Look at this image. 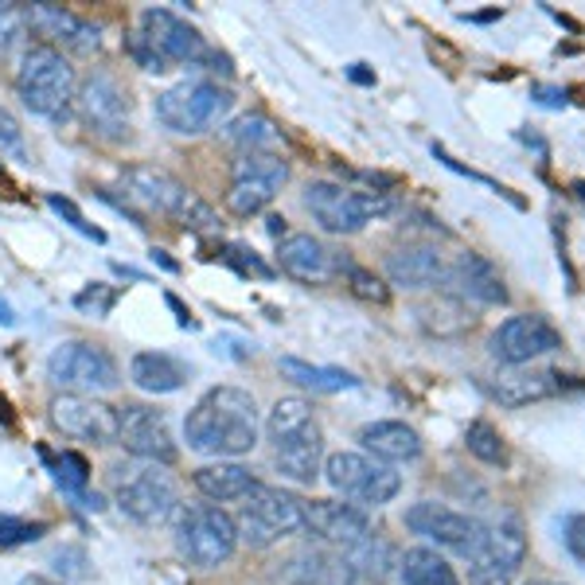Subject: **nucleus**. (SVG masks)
I'll return each mask as SVG.
<instances>
[{"label":"nucleus","instance_id":"f257e3e1","mask_svg":"<svg viewBox=\"0 0 585 585\" xmlns=\"http://www.w3.org/2000/svg\"><path fill=\"white\" fill-rule=\"evenodd\" d=\"M188 449L211 456H242L258 445V406L242 387H216L196 402L184 422Z\"/></svg>","mask_w":585,"mask_h":585},{"label":"nucleus","instance_id":"f03ea898","mask_svg":"<svg viewBox=\"0 0 585 585\" xmlns=\"http://www.w3.org/2000/svg\"><path fill=\"white\" fill-rule=\"evenodd\" d=\"M266 433L274 441V461L282 476L297 484H312L324 473V433L312 406L305 398H277L269 410Z\"/></svg>","mask_w":585,"mask_h":585},{"label":"nucleus","instance_id":"7ed1b4c3","mask_svg":"<svg viewBox=\"0 0 585 585\" xmlns=\"http://www.w3.org/2000/svg\"><path fill=\"white\" fill-rule=\"evenodd\" d=\"M16 90H20V102L32 113H40L47 121H67L70 106L78 98V78H75V67L63 59V52L35 44L20 59Z\"/></svg>","mask_w":585,"mask_h":585},{"label":"nucleus","instance_id":"20e7f679","mask_svg":"<svg viewBox=\"0 0 585 585\" xmlns=\"http://www.w3.org/2000/svg\"><path fill=\"white\" fill-rule=\"evenodd\" d=\"M207 52L203 35L180 20L176 12L168 9H145L141 12V24L137 32L130 35V55L137 67L145 70H173V67H196L199 55Z\"/></svg>","mask_w":585,"mask_h":585},{"label":"nucleus","instance_id":"39448f33","mask_svg":"<svg viewBox=\"0 0 585 585\" xmlns=\"http://www.w3.org/2000/svg\"><path fill=\"white\" fill-rule=\"evenodd\" d=\"M234 95L211 78H188V82H176L164 95H156V121L164 130L184 133V137H196V133L216 130L219 121L231 113Z\"/></svg>","mask_w":585,"mask_h":585},{"label":"nucleus","instance_id":"423d86ee","mask_svg":"<svg viewBox=\"0 0 585 585\" xmlns=\"http://www.w3.org/2000/svg\"><path fill=\"white\" fill-rule=\"evenodd\" d=\"M305 207L312 211L324 231L332 234H360L371 219H383L395 211V196L390 191H360L344 188V184L317 180L305 188Z\"/></svg>","mask_w":585,"mask_h":585},{"label":"nucleus","instance_id":"0eeeda50","mask_svg":"<svg viewBox=\"0 0 585 585\" xmlns=\"http://www.w3.org/2000/svg\"><path fill=\"white\" fill-rule=\"evenodd\" d=\"M118 211H130V219L137 227H148L145 216H164L184 223V216L191 211L196 196L184 188L180 180H173L161 168H125L121 173V199L106 196Z\"/></svg>","mask_w":585,"mask_h":585},{"label":"nucleus","instance_id":"6e6552de","mask_svg":"<svg viewBox=\"0 0 585 585\" xmlns=\"http://www.w3.org/2000/svg\"><path fill=\"white\" fill-rule=\"evenodd\" d=\"M234 527H239V539H246L250 547H269V542H282L289 534H301L305 499H297L292 492L262 484L258 492H250L242 499V511L234 519Z\"/></svg>","mask_w":585,"mask_h":585},{"label":"nucleus","instance_id":"1a4fd4ad","mask_svg":"<svg viewBox=\"0 0 585 585\" xmlns=\"http://www.w3.org/2000/svg\"><path fill=\"white\" fill-rule=\"evenodd\" d=\"M176 547L180 554L199 570L223 566L227 559L239 547V527L227 516L223 508H211V504H196V508L180 511V523H176Z\"/></svg>","mask_w":585,"mask_h":585},{"label":"nucleus","instance_id":"9d476101","mask_svg":"<svg viewBox=\"0 0 585 585\" xmlns=\"http://www.w3.org/2000/svg\"><path fill=\"white\" fill-rule=\"evenodd\" d=\"M113 492H118V508L141 527L168 523L176 516V508H180V492H176L173 476L161 473L156 465L118 468Z\"/></svg>","mask_w":585,"mask_h":585},{"label":"nucleus","instance_id":"9b49d317","mask_svg":"<svg viewBox=\"0 0 585 585\" xmlns=\"http://www.w3.org/2000/svg\"><path fill=\"white\" fill-rule=\"evenodd\" d=\"M47 379L67 395H95L118 387V360L87 340H67L47 355Z\"/></svg>","mask_w":585,"mask_h":585},{"label":"nucleus","instance_id":"f8f14e48","mask_svg":"<svg viewBox=\"0 0 585 585\" xmlns=\"http://www.w3.org/2000/svg\"><path fill=\"white\" fill-rule=\"evenodd\" d=\"M324 481L340 496L355 499L360 508H383L402 488V476L395 468L379 465V461H371L363 453H332L324 461Z\"/></svg>","mask_w":585,"mask_h":585},{"label":"nucleus","instance_id":"ddd939ff","mask_svg":"<svg viewBox=\"0 0 585 585\" xmlns=\"http://www.w3.org/2000/svg\"><path fill=\"white\" fill-rule=\"evenodd\" d=\"M289 180V164L277 153H242L234 161L231 173V191H227V207H231L239 219L262 216L274 196L285 188Z\"/></svg>","mask_w":585,"mask_h":585},{"label":"nucleus","instance_id":"4468645a","mask_svg":"<svg viewBox=\"0 0 585 585\" xmlns=\"http://www.w3.org/2000/svg\"><path fill=\"white\" fill-rule=\"evenodd\" d=\"M527 559V534L516 516H504L484 531V542L468 559V582L473 585H516V574Z\"/></svg>","mask_w":585,"mask_h":585},{"label":"nucleus","instance_id":"2eb2a0df","mask_svg":"<svg viewBox=\"0 0 585 585\" xmlns=\"http://www.w3.org/2000/svg\"><path fill=\"white\" fill-rule=\"evenodd\" d=\"M406 527L413 534L445 547V551H456L461 559H473L476 547L484 542V531H488L481 519L465 516V511L456 508H445V504H433V499H422V504L406 508Z\"/></svg>","mask_w":585,"mask_h":585},{"label":"nucleus","instance_id":"dca6fc26","mask_svg":"<svg viewBox=\"0 0 585 585\" xmlns=\"http://www.w3.org/2000/svg\"><path fill=\"white\" fill-rule=\"evenodd\" d=\"M562 347V332L547 317H511L488 336V352L504 367H527V363L542 360Z\"/></svg>","mask_w":585,"mask_h":585},{"label":"nucleus","instance_id":"f3484780","mask_svg":"<svg viewBox=\"0 0 585 585\" xmlns=\"http://www.w3.org/2000/svg\"><path fill=\"white\" fill-rule=\"evenodd\" d=\"M78 118L87 121V130L102 141H130V95L118 87V78L98 70L82 82L75 98Z\"/></svg>","mask_w":585,"mask_h":585},{"label":"nucleus","instance_id":"a211bd4d","mask_svg":"<svg viewBox=\"0 0 585 585\" xmlns=\"http://www.w3.org/2000/svg\"><path fill=\"white\" fill-rule=\"evenodd\" d=\"M118 445L125 453L148 461V465H173L176 461V441L173 430H168V418L141 402H130L118 410Z\"/></svg>","mask_w":585,"mask_h":585},{"label":"nucleus","instance_id":"6ab92c4d","mask_svg":"<svg viewBox=\"0 0 585 585\" xmlns=\"http://www.w3.org/2000/svg\"><path fill=\"white\" fill-rule=\"evenodd\" d=\"M24 16L27 27L44 40V47H55V52L67 47L75 55H95L102 47V27L82 20L78 12L63 9V4H27Z\"/></svg>","mask_w":585,"mask_h":585},{"label":"nucleus","instance_id":"aec40b11","mask_svg":"<svg viewBox=\"0 0 585 585\" xmlns=\"http://www.w3.org/2000/svg\"><path fill=\"white\" fill-rule=\"evenodd\" d=\"M52 422L63 438L90 441V445H113L118 441V410L98 402L95 395H59L52 402Z\"/></svg>","mask_w":585,"mask_h":585},{"label":"nucleus","instance_id":"412c9836","mask_svg":"<svg viewBox=\"0 0 585 585\" xmlns=\"http://www.w3.org/2000/svg\"><path fill=\"white\" fill-rule=\"evenodd\" d=\"M277 266L305 285H328L347 269L344 258L332 246H324L317 234H285L277 246Z\"/></svg>","mask_w":585,"mask_h":585},{"label":"nucleus","instance_id":"4be33fe9","mask_svg":"<svg viewBox=\"0 0 585 585\" xmlns=\"http://www.w3.org/2000/svg\"><path fill=\"white\" fill-rule=\"evenodd\" d=\"M305 531L317 534L324 542L336 547H360L363 539H371V523L355 504H340V499H312L305 504Z\"/></svg>","mask_w":585,"mask_h":585},{"label":"nucleus","instance_id":"5701e85b","mask_svg":"<svg viewBox=\"0 0 585 585\" xmlns=\"http://www.w3.org/2000/svg\"><path fill=\"white\" fill-rule=\"evenodd\" d=\"M445 285L465 297V301H481V305H504L508 301V289H504V277L492 266L484 254H461L453 266L445 269Z\"/></svg>","mask_w":585,"mask_h":585},{"label":"nucleus","instance_id":"b1692460","mask_svg":"<svg viewBox=\"0 0 585 585\" xmlns=\"http://www.w3.org/2000/svg\"><path fill=\"white\" fill-rule=\"evenodd\" d=\"M562 387H566V375H559V371H511V375H499L496 383H488L492 398L499 406H511V410L527 402H542V398L559 395Z\"/></svg>","mask_w":585,"mask_h":585},{"label":"nucleus","instance_id":"393cba45","mask_svg":"<svg viewBox=\"0 0 585 585\" xmlns=\"http://www.w3.org/2000/svg\"><path fill=\"white\" fill-rule=\"evenodd\" d=\"M360 441L367 453H375L379 465H406L422 456V438L406 422H371L360 430Z\"/></svg>","mask_w":585,"mask_h":585},{"label":"nucleus","instance_id":"a878e982","mask_svg":"<svg viewBox=\"0 0 585 585\" xmlns=\"http://www.w3.org/2000/svg\"><path fill=\"white\" fill-rule=\"evenodd\" d=\"M445 262L433 246H402L387 258V277L402 289H430L445 285Z\"/></svg>","mask_w":585,"mask_h":585},{"label":"nucleus","instance_id":"bb28decb","mask_svg":"<svg viewBox=\"0 0 585 585\" xmlns=\"http://www.w3.org/2000/svg\"><path fill=\"white\" fill-rule=\"evenodd\" d=\"M196 488L203 492L207 499H216V504H234V499H246L250 492H258L262 488V481L250 468H242V465H203V468H196Z\"/></svg>","mask_w":585,"mask_h":585},{"label":"nucleus","instance_id":"cd10ccee","mask_svg":"<svg viewBox=\"0 0 585 585\" xmlns=\"http://www.w3.org/2000/svg\"><path fill=\"white\" fill-rule=\"evenodd\" d=\"M130 375L145 395H173V390H180L188 383V367L176 355H164V352L133 355Z\"/></svg>","mask_w":585,"mask_h":585},{"label":"nucleus","instance_id":"c85d7f7f","mask_svg":"<svg viewBox=\"0 0 585 585\" xmlns=\"http://www.w3.org/2000/svg\"><path fill=\"white\" fill-rule=\"evenodd\" d=\"M282 375L297 387L312 390V395H340V390H355L360 379H355L352 371H340V367H317V363H305L297 355H285L282 360Z\"/></svg>","mask_w":585,"mask_h":585},{"label":"nucleus","instance_id":"c756f323","mask_svg":"<svg viewBox=\"0 0 585 585\" xmlns=\"http://www.w3.org/2000/svg\"><path fill=\"white\" fill-rule=\"evenodd\" d=\"M398 574H402L406 585H461L456 570L430 547H410L398 559Z\"/></svg>","mask_w":585,"mask_h":585},{"label":"nucleus","instance_id":"7c9ffc66","mask_svg":"<svg viewBox=\"0 0 585 585\" xmlns=\"http://www.w3.org/2000/svg\"><path fill=\"white\" fill-rule=\"evenodd\" d=\"M44 461L52 465L55 473V484H59L67 496H87V484H90V465L87 456L75 453V449H63V453H47L44 449Z\"/></svg>","mask_w":585,"mask_h":585},{"label":"nucleus","instance_id":"2f4dec72","mask_svg":"<svg viewBox=\"0 0 585 585\" xmlns=\"http://www.w3.org/2000/svg\"><path fill=\"white\" fill-rule=\"evenodd\" d=\"M227 137L242 148V153H269L277 145V130L266 118H239L234 125H227Z\"/></svg>","mask_w":585,"mask_h":585},{"label":"nucleus","instance_id":"473e14b6","mask_svg":"<svg viewBox=\"0 0 585 585\" xmlns=\"http://www.w3.org/2000/svg\"><path fill=\"white\" fill-rule=\"evenodd\" d=\"M465 445H468V453H473L476 461H484V465H508V445H504V438H499V430L492 422H473V426H468Z\"/></svg>","mask_w":585,"mask_h":585},{"label":"nucleus","instance_id":"72a5a7b5","mask_svg":"<svg viewBox=\"0 0 585 585\" xmlns=\"http://www.w3.org/2000/svg\"><path fill=\"white\" fill-rule=\"evenodd\" d=\"M27 32V16L20 4H0V63L16 52V44Z\"/></svg>","mask_w":585,"mask_h":585},{"label":"nucleus","instance_id":"f704fd0d","mask_svg":"<svg viewBox=\"0 0 585 585\" xmlns=\"http://www.w3.org/2000/svg\"><path fill=\"white\" fill-rule=\"evenodd\" d=\"M223 262L231 269H239L242 277H262V282H269V277H274V266H269V262H262L250 246H239V242L223 246Z\"/></svg>","mask_w":585,"mask_h":585},{"label":"nucleus","instance_id":"c9c22d12","mask_svg":"<svg viewBox=\"0 0 585 585\" xmlns=\"http://www.w3.org/2000/svg\"><path fill=\"white\" fill-rule=\"evenodd\" d=\"M47 534V523H32V519L0 516V547H24V542H40Z\"/></svg>","mask_w":585,"mask_h":585},{"label":"nucleus","instance_id":"e433bc0d","mask_svg":"<svg viewBox=\"0 0 585 585\" xmlns=\"http://www.w3.org/2000/svg\"><path fill=\"white\" fill-rule=\"evenodd\" d=\"M47 207H52L55 216H63L70 227H75L78 234H87V239H95V242H106V231H98L95 223H87V216L78 211L75 207V199H67V196H47Z\"/></svg>","mask_w":585,"mask_h":585},{"label":"nucleus","instance_id":"4c0bfd02","mask_svg":"<svg viewBox=\"0 0 585 585\" xmlns=\"http://www.w3.org/2000/svg\"><path fill=\"white\" fill-rule=\"evenodd\" d=\"M113 301H118V289H110V285H87L75 297V309L90 312V317H106L113 309Z\"/></svg>","mask_w":585,"mask_h":585},{"label":"nucleus","instance_id":"58836bf2","mask_svg":"<svg viewBox=\"0 0 585 585\" xmlns=\"http://www.w3.org/2000/svg\"><path fill=\"white\" fill-rule=\"evenodd\" d=\"M347 282H352V289L360 292L363 301H387V285L379 282V277L371 274V269L363 266H347Z\"/></svg>","mask_w":585,"mask_h":585},{"label":"nucleus","instance_id":"ea45409f","mask_svg":"<svg viewBox=\"0 0 585 585\" xmlns=\"http://www.w3.org/2000/svg\"><path fill=\"white\" fill-rule=\"evenodd\" d=\"M0 148L12 156H24V133H20V121L4 110V102H0Z\"/></svg>","mask_w":585,"mask_h":585},{"label":"nucleus","instance_id":"a19ab883","mask_svg":"<svg viewBox=\"0 0 585 585\" xmlns=\"http://www.w3.org/2000/svg\"><path fill=\"white\" fill-rule=\"evenodd\" d=\"M562 542H566V551L577 559V566L585 570V516L566 519V527H562Z\"/></svg>","mask_w":585,"mask_h":585},{"label":"nucleus","instance_id":"79ce46f5","mask_svg":"<svg viewBox=\"0 0 585 585\" xmlns=\"http://www.w3.org/2000/svg\"><path fill=\"white\" fill-rule=\"evenodd\" d=\"M347 78L360 82V87H375V75L367 70V63H352V67H347Z\"/></svg>","mask_w":585,"mask_h":585},{"label":"nucleus","instance_id":"37998d69","mask_svg":"<svg viewBox=\"0 0 585 585\" xmlns=\"http://www.w3.org/2000/svg\"><path fill=\"white\" fill-rule=\"evenodd\" d=\"M168 309L176 312V320H180V328H196V320H191V312L184 309V305H180V297H173V292H168Z\"/></svg>","mask_w":585,"mask_h":585},{"label":"nucleus","instance_id":"c03bdc74","mask_svg":"<svg viewBox=\"0 0 585 585\" xmlns=\"http://www.w3.org/2000/svg\"><path fill=\"white\" fill-rule=\"evenodd\" d=\"M534 95H539L542 106H566V95L562 90H551V87H534Z\"/></svg>","mask_w":585,"mask_h":585},{"label":"nucleus","instance_id":"a18cd8bd","mask_svg":"<svg viewBox=\"0 0 585 585\" xmlns=\"http://www.w3.org/2000/svg\"><path fill=\"white\" fill-rule=\"evenodd\" d=\"M266 231L274 234V239H285V219L282 216H266Z\"/></svg>","mask_w":585,"mask_h":585},{"label":"nucleus","instance_id":"49530a36","mask_svg":"<svg viewBox=\"0 0 585 585\" xmlns=\"http://www.w3.org/2000/svg\"><path fill=\"white\" fill-rule=\"evenodd\" d=\"M0 324H16V312H12V305L0 297Z\"/></svg>","mask_w":585,"mask_h":585},{"label":"nucleus","instance_id":"de8ad7c7","mask_svg":"<svg viewBox=\"0 0 585 585\" xmlns=\"http://www.w3.org/2000/svg\"><path fill=\"white\" fill-rule=\"evenodd\" d=\"M20 585H55V582H52V577H44V574H27Z\"/></svg>","mask_w":585,"mask_h":585},{"label":"nucleus","instance_id":"09e8293b","mask_svg":"<svg viewBox=\"0 0 585 585\" xmlns=\"http://www.w3.org/2000/svg\"><path fill=\"white\" fill-rule=\"evenodd\" d=\"M153 262H161L164 269H176V262L168 258V254H164V250H153Z\"/></svg>","mask_w":585,"mask_h":585},{"label":"nucleus","instance_id":"8fccbe9b","mask_svg":"<svg viewBox=\"0 0 585 585\" xmlns=\"http://www.w3.org/2000/svg\"><path fill=\"white\" fill-rule=\"evenodd\" d=\"M0 418H4V422H12V410H9V398L0 395Z\"/></svg>","mask_w":585,"mask_h":585},{"label":"nucleus","instance_id":"3c124183","mask_svg":"<svg viewBox=\"0 0 585 585\" xmlns=\"http://www.w3.org/2000/svg\"><path fill=\"white\" fill-rule=\"evenodd\" d=\"M527 585H559V582H542V577H534V582H527Z\"/></svg>","mask_w":585,"mask_h":585}]
</instances>
